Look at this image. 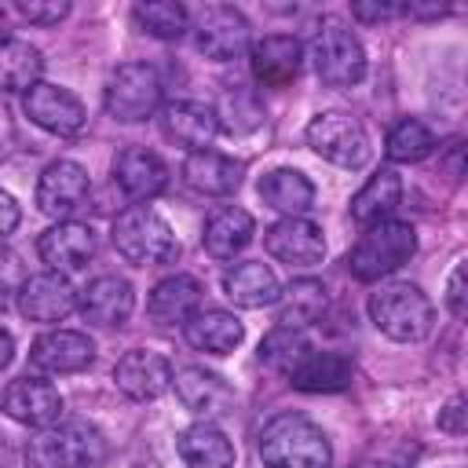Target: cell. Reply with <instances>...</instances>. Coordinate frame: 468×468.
Here are the masks:
<instances>
[{
  "mask_svg": "<svg viewBox=\"0 0 468 468\" xmlns=\"http://www.w3.org/2000/svg\"><path fill=\"white\" fill-rule=\"evenodd\" d=\"M260 461L263 468H329L333 450L314 420L300 413H278L260 431Z\"/></svg>",
  "mask_w": 468,
  "mask_h": 468,
  "instance_id": "6da1fadb",
  "label": "cell"
},
{
  "mask_svg": "<svg viewBox=\"0 0 468 468\" xmlns=\"http://www.w3.org/2000/svg\"><path fill=\"white\" fill-rule=\"evenodd\" d=\"M102 453L106 442L88 420H55L48 428H37V435L26 442L29 468H88L99 464Z\"/></svg>",
  "mask_w": 468,
  "mask_h": 468,
  "instance_id": "7a4b0ae2",
  "label": "cell"
},
{
  "mask_svg": "<svg viewBox=\"0 0 468 468\" xmlns=\"http://www.w3.org/2000/svg\"><path fill=\"white\" fill-rule=\"evenodd\" d=\"M110 238H113V249L135 267H157V263H172L179 256V241H176L172 227L150 205L124 208L113 219Z\"/></svg>",
  "mask_w": 468,
  "mask_h": 468,
  "instance_id": "3957f363",
  "label": "cell"
},
{
  "mask_svg": "<svg viewBox=\"0 0 468 468\" xmlns=\"http://www.w3.org/2000/svg\"><path fill=\"white\" fill-rule=\"evenodd\" d=\"M369 318H373V325H377L388 340L413 344V340H424V336L431 333L435 307H431V300L420 292V285L391 282V285H380V289L369 296Z\"/></svg>",
  "mask_w": 468,
  "mask_h": 468,
  "instance_id": "277c9868",
  "label": "cell"
},
{
  "mask_svg": "<svg viewBox=\"0 0 468 468\" xmlns=\"http://www.w3.org/2000/svg\"><path fill=\"white\" fill-rule=\"evenodd\" d=\"M413 252H417V230L402 219H384V223L366 227L358 245L347 252V271L358 282H377L399 271L402 263H410Z\"/></svg>",
  "mask_w": 468,
  "mask_h": 468,
  "instance_id": "5b68a950",
  "label": "cell"
},
{
  "mask_svg": "<svg viewBox=\"0 0 468 468\" xmlns=\"http://www.w3.org/2000/svg\"><path fill=\"white\" fill-rule=\"evenodd\" d=\"M311 58H314V73L329 88H351L366 77V51L340 18H325L318 26L311 40Z\"/></svg>",
  "mask_w": 468,
  "mask_h": 468,
  "instance_id": "8992f818",
  "label": "cell"
},
{
  "mask_svg": "<svg viewBox=\"0 0 468 468\" xmlns=\"http://www.w3.org/2000/svg\"><path fill=\"white\" fill-rule=\"evenodd\" d=\"M106 113L124 121V124H135V121H146L157 102H161V77L154 66L146 62H124L110 73L106 80Z\"/></svg>",
  "mask_w": 468,
  "mask_h": 468,
  "instance_id": "52a82bcc",
  "label": "cell"
},
{
  "mask_svg": "<svg viewBox=\"0 0 468 468\" xmlns=\"http://www.w3.org/2000/svg\"><path fill=\"white\" fill-rule=\"evenodd\" d=\"M303 139H307V146H311L322 161H329V165H340V168H362V165L369 161V139H366V128H362L355 117H347V113L329 110V113L311 117Z\"/></svg>",
  "mask_w": 468,
  "mask_h": 468,
  "instance_id": "ba28073f",
  "label": "cell"
},
{
  "mask_svg": "<svg viewBox=\"0 0 468 468\" xmlns=\"http://www.w3.org/2000/svg\"><path fill=\"white\" fill-rule=\"evenodd\" d=\"M194 44L205 58H216V62H227V58H238L249 44V18L230 7V4H208L197 11L194 18Z\"/></svg>",
  "mask_w": 468,
  "mask_h": 468,
  "instance_id": "9c48e42d",
  "label": "cell"
},
{
  "mask_svg": "<svg viewBox=\"0 0 468 468\" xmlns=\"http://www.w3.org/2000/svg\"><path fill=\"white\" fill-rule=\"evenodd\" d=\"M88 190H91V179H88L84 165L66 161V157L51 161L37 179V208L62 223L88 201Z\"/></svg>",
  "mask_w": 468,
  "mask_h": 468,
  "instance_id": "30bf717a",
  "label": "cell"
},
{
  "mask_svg": "<svg viewBox=\"0 0 468 468\" xmlns=\"http://www.w3.org/2000/svg\"><path fill=\"white\" fill-rule=\"evenodd\" d=\"M22 110L33 124H40L51 135H77L84 128V106L69 88L58 84H33L22 99Z\"/></svg>",
  "mask_w": 468,
  "mask_h": 468,
  "instance_id": "8fae6325",
  "label": "cell"
},
{
  "mask_svg": "<svg viewBox=\"0 0 468 468\" xmlns=\"http://www.w3.org/2000/svg\"><path fill=\"white\" fill-rule=\"evenodd\" d=\"M91 358H95V344L77 329H51V333L37 336L29 347V366L48 377L80 373L91 366Z\"/></svg>",
  "mask_w": 468,
  "mask_h": 468,
  "instance_id": "7c38bea8",
  "label": "cell"
},
{
  "mask_svg": "<svg viewBox=\"0 0 468 468\" xmlns=\"http://www.w3.org/2000/svg\"><path fill=\"white\" fill-rule=\"evenodd\" d=\"M263 245L274 260L289 263V267H311L325 256V238L322 227L303 219V216H285L278 223H271L263 230Z\"/></svg>",
  "mask_w": 468,
  "mask_h": 468,
  "instance_id": "4fadbf2b",
  "label": "cell"
},
{
  "mask_svg": "<svg viewBox=\"0 0 468 468\" xmlns=\"http://www.w3.org/2000/svg\"><path fill=\"white\" fill-rule=\"evenodd\" d=\"M4 413L26 428H48L62 420V395L40 377H18L4 391Z\"/></svg>",
  "mask_w": 468,
  "mask_h": 468,
  "instance_id": "5bb4252c",
  "label": "cell"
},
{
  "mask_svg": "<svg viewBox=\"0 0 468 468\" xmlns=\"http://www.w3.org/2000/svg\"><path fill=\"white\" fill-rule=\"evenodd\" d=\"M37 256L48 263V271L62 274V271H80L91 256H95V230L88 223H73L62 219L55 227H48L37 238Z\"/></svg>",
  "mask_w": 468,
  "mask_h": 468,
  "instance_id": "9a60e30c",
  "label": "cell"
},
{
  "mask_svg": "<svg viewBox=\"0 0 468 468\" xmlns=\"http://www.w3.org/2000/svg\"><path fill=\"white\" fill-rule=\"evenodd\" d=\"M77 307V292L73 285L55 274V271H40V274H29L18 289V311L29 318V322H62L69 311Z\"/></svg>",
  "mask_w": 468,
  "mask_h": 468,
  "instance_id": "2e32d148",
  "label": "cell"
},
{
  "mask_svg": "<svg viewBox=\"0 0 468 468\" xmlns=\"http://www.w3.org/2000/svg\"><path fill=\"white\" fill-rule=\"evenodd\" d=\"M113 380L117 388L132 399V402H150L157 399L161 391H168L172 384V366L165 355L157 351H128L117 366H113Z\"/></svg>",
  "mask_w": 468,
  "mask_h": 468,
  "instance_id": "e0dca14e",
  "label": "cell"
},
{
  "mask_svg": "<svg viewBox=\"0 0 468 468\" xmlns=\"http://www.w3.org/2000/svg\"><path fill=\"white\" fill-rule=\"evenodd\" d=\"M300 58H303L300 40L296 37H285V33H274V37H263V40L252 44L249 69H252L256 84H263V88H285V84L296 80Z\"/></svg>",
  "mask_w": 468,
  "mask_h": 468,
  "instance_id": "ac0fdd59",
  "label": "cell"
},
{
  "mask_svg": "<svg viewBox=\"0 0 468 468\" xmlns=\"http://www.w3.org/2000/svg\"><path fill=\"white\" fill-rule=\"evenodd\" d=\"M172 384H176L179 402H183L190 413H197L201 420H208V424H212V417H223V413H230V406H234L230 384H227L223 377L208 373V369L186 366V369H179V373L172 377Z\"/></svg>",
  "mask_w": 468,
  "mask_h": 468,
  "instance_id": "d6986e66",
  "label": "cell"
},
{
  "mask_svg": "<svg viewBox=\"0 0 468 468\" xmlns=\"http://www.w3.org/2000/svg\"><path fill=\"white\" fill-rule=\"evenodd\" d=\"M289 384L300 388V391H344L355 377V366L347 355L340 351H318V347H307L289 369H285Z\"/></svg>",
  "mask_w": 468,
  "mask_h": 468,
  "instance_id": "ffe728a7",
  "label": "cell"
},
{
  "mask_svg": "<svg viewBox=\"0 0 468 468\" xmlns=\"http://www.w3.org/2000/svg\"><path fill=\"white\" fill-rule=\"evenodd\" d=\"M80 314L91 322V325H102V329H113V325H124L132 307H135V292L124 278L117 274H102L95 282H88V289L80 292L77 300Z\"/></svg>",
  "mask_w": 468,
  "mask_h": 468,
  "instance_id": "44dd1931",
  "label": "cell"
},
{
  "mask_svg": "<svg viewBox=\"0 0 468 468\" xmlns=\"http://www.w3.org/2000/svg\"><path fill=\"white\" fill-rule=\"evenodd\" d=\"M113 176H117V186L132 197V201H150L157 197L165 186H168V168L165 161L146 150V146H128L117 154V165H113Z\"/></svg>",
  "mask_w": 468,
  "mask_h": 468,
  "instance_id": "7402d4cb",
  "label": "cell"
},
{
  "mask_svg": "<svg viewBox=\"0 0 468 468\" xmlns=\"http://www.w3.org/2000/svg\"><path fill=\"white\" fill-rule=\"evenodd\" d=\"M197 311H201V282L190 278V274L161 278V282L150 289L146 314H150L157 325H186Z\"/></svg>",
  "mask_w": 468,
  "mask_h": 468,
  "instance_id": "603a6c76",
  "label": "cell"
},
{
  "mask_svg": "<svg viewBox=\"0 0 468 468\" xmlns=\"http://www.w3.org/2000/svg\"><path fill=\"white\" fill-rule=\"evenodd\" d=\"M161 132L165 139H172L176 146L183 150H208V143L216 139L219 124H216V113L212 106H201V102H168L161 110Z\"/></svg>",
  "mask_w": 468,
  "mask_h": 468,
  "instance_id": "cb8c5ba5",
  "label": "cell"
},
{
  "mask_svg": "<svg viewBox=\"0 0 468 468\" xmlns=\"http://www.w3.org/2000/svg\"><path fill=\"white\" fill-rule=\"evenodd\" d=\"M223 292H227L230 303L256 311V307H271V303H278L282 285H278V278H274V271H271L267 263H260V260H245V263L227 267V274H223Z\"/></svg>",
  "mask_w": 468,
  "mask_h": 468,
  "instance_id": "d4e9b609",
  "label": "cell"
},
{
  "mask_svg": "<svg viewBox=\"0 0 468 468\" xmlns=\"http://www.w3.org/2000/svg\"><path fill=\"white\" fill-rule=\"evenodd\" d=\"M183 179L197 190V194H208V197H223V194H234L238 183H241V165L216 154V150H194L186 154L183 161Z\"/></svg>",
  "mask_w": 468,
  "mask_h": 468,
  "instance_id": "484cf974",
  "label": "cell"
},
{
  "mask_svg": "<svg viewBox=\"0 0 468 468\" xmlns=\"http://www.w3.org/2000/svg\"><path fill=\"white\" fill-rule=\"evenodd\" d=\"M183 336H186V344L197 347V351L227 355V351H234V347L245 340V325H241L230 311L208 307V311H197V314L183 325Z\"/></svg>",
  "mask_w": 468,
  "mask_h": 468,
  "instance_id": "4316f807",
  "label": "cell"
},
{
  "mask_svg": "<svg viewBox=\"0 0 468 468\" xmlns=\"http://www.w3.org/2000/svg\"><path fill=\"white\" fill-rule=\"evenodd\" d=\"M176 450L186 461V468H234L230 439L208 420H197V424L183 428L179 439H176Z\"/></svg>",
  "mask_w": 468,
  "mask_h": 468,
  "instance_id": "83f0119b",
  "label": "cell"
},
{
  "mask_svg": "<svg viewBox=\"0 0 468 468\" xmlns=\"http://www.w3.org/2000/svg\"><path fill=\"white\" fill-rule=\"evenodd\" d=\"M249 241H252V216L234 205L216 208L201 234V245L212 260H234Z\"/></svg>",
  "mask_w": 468,
  "mask_h": 468,
  "instance_id": "f1b7e54d",
  "label": "cell"
},
{
  "mask_svg": "<svg viewBox=\"0 0 468 468\" xmlns=\"http://www.w3.org/2000/svg\"><path fill=\"white\" fill-rule=\"evenodd\" d=\"M260 197L267 208H274L282 216H303L314 205V186L296 168H274L260 179Z\"/></svg>",
  "mask_w": 468,
  "mask_h": 468,
  "instance_id": "f546056e",
  "label": "cell"
},
{
  "mask_svg": "<svg viewBox=\"0 0 468 468\" xmlns=\"http://www.w3.org/2000/svg\"><path fill=\"white\" fill-rule=\"evenodd\" d=\"M402 201V179L391 172V168H380L377 176L366 179V186L351 197V219L362 223V227H373V223H384L395 205Z\"/></svg>",
  "mask_w": 468,
  "mask_h": 468,
  "instance_id": "4dcf8cb0",
  "label": "cell"
},
{
  "mask_svg": "<svg viewBox=\"0 0 468 468\" xmlns=\"http://www.w3.org/2000/svg\"><path fill=\"white\" fill-rule=\"evenodd\" d=\"M44 58L29 40L4 37L0 40V91H29L40 84Z\"/></svg>",
  "mask_w": 468,
  "mask_h": 468,
  "instance_id": "1f68e13d",
  "label": "cell"
},
{
  "mask_svg": "<svg viewBox=\"0 0 468 468\" xmlns=\"http://www.w3.org/2000/svg\"><path fill=\"white\" fill-rule=\"evenodd\" d=\"M325 311V285L314 278H296L282 296H278V325L285 329H303L318 322Z\"/></svg>",
  "mask_w": 468,
  "mask_h": 468,
  "instance_id": "d6a6232c",
  "label": "cell"
},
{
  "mask_svg": "<svg viewBox=\"0 0 468 468\" xmlns=\"http://www.w3.org/2000/svg\"><path fill=\"white\" fill-rule=\"evenodd\" d=\"M216 113V124L230 135H245V132H256L263 124V102L252 88H230L223 91L219 106L212 110Z\"/></svg>",
  "mask_w": 468,
  "mask_h": 468,
  "instance_id": "836d02e7",
  "label": "cell"
},
{
  "mask_svg": "<svg viewBox=\"0 0 468 468\" xmlns=\"http://www.w3.org/2000/svg\"><path fill=\"white\" fill-rule=\"evenodd\" d=\"M435 150V135L424 121L417 117H402L391 124L388 139H384V154L399 165H413V161H424L428 154Z\"/></svg>",
  "mask_w": 468,
  "mask_h": 468,
  "instance_id": "e575fe53",
  "label": "cell"
},
{
  "mask_svg": "<svg viewBox=\"0 0 468 468\" xmlns=\"http://www.w3.org/2000/svg\"><path fill=\"white\" fill-rule=\"evenodd\" d=\"M135 22L157 37V40H179L186 29H190V15L183 4L176 0H146V4H135Z\"/></svg>",
  "mask_w": 468,
  "mask_h": 468,
  "instance_id": "d590c367",
  "label": "cell"
},
{
  "mask_svg": "<svg viewBox=\"0 0 468 468\" xmlns=\"http://www.w3.org/2000/svg\"><path fill=\"white\" fill-rule=\"evenodd\" d=\"M307 347H311V344L303 340L300 329H285V325H278V329H271V333L263 336V344H260V358H263L271 369H282V373H285Z\"/></svg>",
  "mask_w": 468,
  "mask_h": 468,
  "instance_id": "8d00e7d4",
  "label": "cell"
},
{
  "mask_svg": "<svg viewBox=\"0 0 468 468\" xmlns=\"http://www.w3.org/2000/svg\"><path fill=\"white\" fill-rule=\"evenodd\" d=\"M18 11H22L33 26H58V22L69 15V4H66V0H22Z\"/></svg>",
  "mask_w": 468,
  "mask_h": 468,
  "instance_id": "74e56055",
  "label": "cell"
},
{
  "mask_svg": "<svg viewBox=\"0 0 468 468\" xmlns=\"http://www.w3.org/2000/svg\"><path fill=\"white\" fill-rule=\"evenodd\" d=\"M468 410H464V395H453L442 410H439V428L442 431H450V435H464V428H468Z\"/></svg>",
  "mask_w": 468,
  "mask_h": 468,
  "instance_id": "f35d334b",
  "label": "cell"
},
{
  "mask_svg": "<svg viewBox=\"0 0 468 468\" xmlns=\"http://www.w3.org/2000/svg\"><path fill=\"white\" fill-rule=\"evenodd\" d=\"M446 307H450L457 318L468 314V303H464V263H457L453 274H450V285H446Z\"/></svg>",
  "mask_w": 468,
  "mask_h": 468,
  "instance_id": "ab89813d",
  "label": "cell"
},
{
  "mask_svg": "<svg viewBox=\"0 0 468 468\" xmlns=\"http://www.w3.org/2000/svg\"><path fill=\"white\" fill-rule=\"evenodd\" d=\"M351 15L358 18V22H384V18H395L399 15V4H366V0H358V4H351Z\"/></svg>",
  "mask_w": 468,
  "mask_h": 468,
  "instance_id": "60d3db41",
  "label": "cell"
},
{
  "mask_svg": "<svg viewBox=\"0 0 468 468\" xmlns=\"http://www.w3.org/2000/svg\"><path fill=\"white\" fill-rule=\"evenodd\" d=\"M18 219H22V212H18L15 197H11L7 190H0V238H7V234L18 227Z\"/></svg>",
  "mask_w": 468,
  "mask_h": 468,
  "instance_id": "b9f144b4",
  "label": "cell"
},
{
  "mask_svg": "<svg viewBox=\"0 0 468 468\" xmlns=\"http://www.w3.org/2000/svg\"><path fill=\"white\" fill-rule=\"evenodd\" d=\"M11 358H15V340H11V333L0 325V369H4Z\"/></svg>",
  "mask_w": 468,
  "mask_h": 468,
  "instance_id": "7bdbcfd3",
  "label": "cell"
},
{
  "mask_svg": "<svg viewBox=\"0 0 468 468\" xmlns=\"http://www.w3.org/2000/svg\"><path fill=\"white\" fill-rule=\"evenodd\" d=\"M4 307H7V289L0 285V314H4Z\"/></svg>",
  "mask_w": 468,
  "mask_h": 468,
  "instance_id": "ee69618b",
  "label": "cell"
},
{
  "mask_svg": "<svg viewBox=\"0 0 468 468\" xmlns=\"http://www.w3.org/2000/svg\"><path fill=\"white\" fill-rule=\"evenodd\" d=\"M358 468H391V464H377V461H366V464H358Z\"/></svg>",
  "mask_w": 468,
  "mask_h": 468,
  "instance_id": "f6af8a7d",
  "label": "cell"
}]
</instances>
